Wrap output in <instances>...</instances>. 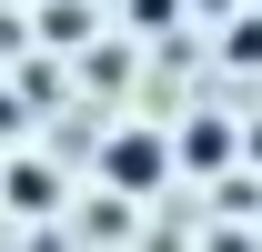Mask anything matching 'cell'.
Masks as SVG:
<instances>
[{"mask_svg": "<svg viewBox=\"0 0 262 252\" xmlns=\"http://www.w3.org/2000/svg\"><path fill=\"white\" fill-rule=\"evenodd\" d=\"M182 172H232V121H212V111H202V121H182Z\"/></svg>", "mask_w": 262, "mask_h": 252, "instance_id": "7a4b0ae2", "label": "cell"}, {"mask_svg": "<svg viewBox=\"0 0 262 252\" xmlns=\"http://www.w3.org/2000/svg\"><path fill=\"white\" fill-rule=\"evenodd\" d=\"M101 182H111V192H162L171 182V141L141 131V121H121L111 141H101Z\"/></svg>", "mask_w": 262, "mask_h": 252, "instance_id": "6da1fadb", "label": "cell"}, {"mask_svg": "<svg viewBox=\"0 0 262 252\" xmlns=\"http://www.w3.org/2000/svg\"><path fill=\"white\" fill-rule=\"evenodd\" d=\"M202 10H232V0H202Z\"/></svg>", "mask_w": 262, "mask_h": 252, "instance_id": "277c9868", "label": "cell"}, {"mask_svg": "<svg viewBox=\"0 0 262 252\" xmlns=\"http://www.w3.org/2000/svg\"><path fill=\"white\" fill-rule=\"evenodd\" d=\"M10 202H20V212H51V202H61V182H51V172H31V161H20V172H10Z\"/></svg>", "mask_w": 262, "mask_h": 252, "instance_id": "3957f363", "label": "cell"}]
</instances>
